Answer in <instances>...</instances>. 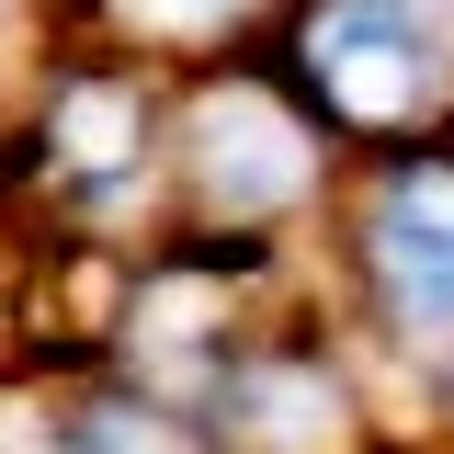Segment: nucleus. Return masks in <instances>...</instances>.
<instances>
[{
  "label": "nucleus",
  "instance_id": "obj_1",
  "mask_svg": "<svg viewBox=\"0 0 454 454\" xmlns=\"http://www.w3.org/2000/svg\"><path fill=\"white\" fill-rule=\"evenodd\" d=\"M307 80L340 125H409L454 80V0H318Z\"/></svg>",
  "mask_w": 454,
  "mask_h": 454
},
{
  "label": "nucleus",
  "instance_id": "obj_2",
  "mask_svg": "<svg viewBox=\"0 0 454 454\" xmlns=\"http://www.w3.org/2000/svg\"><path fill=\"white\" fill-rule=\"evenodd\" d=\"M364 262H375V295L409 340H454V170L420 160L375 193V227H364Z\"/></svg>",
  "mask_w": 454,
  "mask_h": 454
},
{
  "label": "nucleus",
  "instance_id": "obj_3",
  "mask_svg": "<svg viewBox=\"0 0 454 454\" xmlns=\"http://www.w3.org/2000/svg\"><path fill=\"white\" fill-rule=\"evenodd\" d=\"M137 148H148V103L125 80H68L57 91V160L68 170L114 182V170H137Z\"/></svg>",
  "mask_w": 454,
  "mask_h": 454
},
{
  "label": "nucleus",
  "instance_id": "obj_4",
  "mask_svg": "<svg viewBox=\"0 0 454 454\" xmlns=\"http://www.w3.org/2000/svg\"><path fill=\"white\" fill-rule=\"evenodd\" d=\"M216 409H250V432L307 443V432H330V375H307V364H262V375H239Z\"/></svg>",
  "mask_w": 454,
  "mask_h": 454
},
{
  "label": "nucleus",
  "instance_id": "obj_5",
  "mask_svg": "<svg viewBox=\"0 0 454 454\" xmlns=\"http://www.w3.org/2000/svg\"><path fill=\"white\" fill-rule=\"evenodd\" d=\"M68 454H193V432L170 409H148V397H103V409H80Z\"/></svg>",
  "mask_w": 454,
  "mask_h": 454
}]
</instances>
